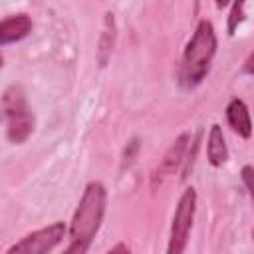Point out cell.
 Wrapping results in <instances>:
<instances>
[{"instance_id":"obj_11","label":"cell","mask_w":254,"mask_h":254,"mask_svg":"<svg viewBox=\"0 0 254 254\" xmlns=\"http://www.w3.org/2000/svg\"><path fill=\"white\" fill-rule=\"evenodd\" d=\"M244 6H246V0H234V4H232V8H230L228 26H226V30H228L230 36L238 30V26H240L242 20H244Z\"/></svg>"},{"instance_id":"obj_3","label":"cell","mask_w":254,"mask_h":254,"mask_svg":"<svg viewBox=\"0 0 254 254\" xmlns=\"http://www.w3.org/2000/svg\"><path fill=\"white\" fill-rule=\"evenodd\" d=\"M2 109L6 119V137L14 145H22L34 133V113L28 107L26 93L20 85L6 87L2 95Z\"/></svg>"},{"instance_id":"obj_17","label":"cell","mask_w":254,"mask_h":254,"mask_svg":"<svg viewBox=\"0 0 254 254\" xmlns=\"http://www.w3.org/2000/svg\"><path fill=\"white\" fill-rule=\"evenodd\" d=\"M228 4H230V0H216V8H220V10L226 8Z\"/></svg>"},{"instance_id":"obj_13","label":"cell","mask_w":254,"mask_h":254,"mask_svg":"<svg viewBox=\"0 0 254 254\" xmlns=\"http://www.w3.org/2000/svg\"><path fill=\"white\" fill-rule=\"evenodd\" d=\"M240 179H242L244 187L248 189L250 198H252V204H254V167L252 165H244L240 169Z\"/></svg>"},{"instance_id":"obj_9","label":"cell","mask_w":254,"mask_h":254,"mask_svg":"<svg viewBox=\"0 0 254 254\" xmlns=\"http://www.w3.org/2000/svg\"><path fill=\"white\" fill-rule=\"evenodd\" d=\"M206 159L212 167H222L228 161V149H226V141L222 135V129L218 123H214L208 131V139H206Z\"/></svg>"},{"instance_id":"obj_6","label":"cell","mask_w":254,"mask_h":254,"mask_svg":"<svg viewBox=\"0 0 254 254\" xmlns=\"http://www.w3.org/2000/svg\"><path fill=\"white\" fill-rule=\"evenodd\" d=\"M189 145H190V133H181L173 143L171 147L167 149V153L163 155L159 167L155 169L153 177H151V187L157 189L161 187L171 175H175V171L183 165L185 161V153L189 151Z\"/></svg>"},{"instance_id":"obj_18","label":"cell","mask_w":254,"mask_h":254,"mask_svg":"<svg viewBox=\"0 0 254 254\" xmlns=\"http://www.w3.org/2000/svg\"><path fill=\"white\" fill-rule=\"evenodd\" d=\"M252 240H254V230H252Z\"/></svg>"},{"instance_id":"obj_2","label":"cell","mask_w":254,"mask_h":254,"mask_svg":"<svg viewBox=\"0 0 254 254\" xmlns=\"http://www.w3.org/2000/svg\"><path fill=\"white\" fill-rule=\"evenodd\" d=\"M216 54V34L208 20H200L185 46L177 81L183 89H194L208 73L212 58Z\"/></svg>"},{"instance_id":"obj_10","label":"cell","mask_w":254,"mask_h":254,"mask_svg":"<svg viewBox=\"0 0 254 254\" xmlns=\"http://www.w3.org/2000/svg\"><path fill=\"white\" fill-rule=\"evenodd\" d=\"M113 42H115V20L113 14L107 12L105 14V22H103V32H101V40H99V65H107V60L111 56L113 50Z\"/></svg>"},{"instance_id":"obj_7","label":"cell","mask_w":254,"mask_h":254,"mask_svg":"<svg viewBox=\"0 0 254 254\" xmlns=\"http://www.w3.org/2000/svg\"><path fill=\"white\" fill-rule=\"evenodd\" d=\"M32 32V18L28 14H14L0 22V46L24 40Z\"/></svg>"},{"instance_id":"obj_5","label":"cell","mask_w":254,"mask_h":254,"mask_svg":"<svg viewBox=\"0 0 254 254\" xmlns=\"http://www.w3.org/2000/svg\"><path fill=\"white\" fill-rule=\"evenodd\" d=\"M64 236H65V224L62 220H56L46 228L26 234L22 240L12 244L6 250V254H46L54 250L64 240Z\"/></svg>"},{"instance_id":"obj_1","label":"cell","mask_w":254,"mask_h":254,"mask_svg":"<svg viewBox=\"0 0 254 254\" xmlns=\"http://www.w3.org/2000/svg\"><path fill=\"white\" fill-rule=\"evenodd\" d=\"M107 190L99 181L87 183L69 222V246L65 254H85L103 222Z\"/></svg>"},{"instance_id":"obj_16","label":"cell","mask_w":254,"mask_h":254,"mask_svg":"<svg viewBox=\"0 0 254 254\" xmlns=\"http://www.w3.org/2000/svg\"><path fill=\"white\" fill-rule=\"evenodd\" d=\"M111 252H129V248H127L125 244H117V246H113V248L109 250V254H111Z\"/></svg>"},{"instance_id":"obj_8","label":"cell","mask_w":254,"mask_h":254,"mask_svg":"<svg viewBox=\"0 0 254 254\" xmlns=\"http://www.w3.org/2000/svg\"><path fill=\"white\" fill-rule=\"evenodd\" d=\"M226 121L230 125V129L242 137V139H250L252 137V119H250V111L246 107V103L238 97L230 99V103L226 105Z\"/></svg>"},{"instance_id":"obj_12","label":"cell","mask_w":254,"mask_h":254,"mask_svg":"<svg viewBox=\"0 0 254 254\" xmlns=\"http://www.w3.org/2000/svg\"><path fill=\"white\" fill-rule=\"evenodd\" d=\"M200 131L196 133V139L192 141V145H189V153H187V157H185V167H183V175H181V179H187L189 177V173H190V169H192V165H194V157H196V151H198V143H200Z\"/></svg>"},{"instance_id":"obj_14","label":"cell","mask_w":254,"mask_h":254,"mask_svg":"<svg viewBox=\"0 0 254 254\" xmlns=\"http://www.w3.org/2000/svg\"><path fill=\"white\" fill-rule=\"evenodd\" d=\"M137 149H139V141L137 139H133L131 143H127V147H125V163L129 165L131 161H133V157H135V153H137Z\"/></svg>"},{"instance_id":"obj_15","label":"cell","mask_w":254,"mask_h":254,"mask_svg":"<svg viewBox=\"0 0 254 254\" xmlns=\"http://www.w3.org/2000/svg\"><path fill=\"white\" fill-rule=\"evenodd\" d=\"M242 71H244V73H248V75H254V50H252V52H250V56L246 58Z\"/></svg>"},{"instance_id":"obj_4","label":"cell","mask_w":254,"mask_h":254,"mask_svg":"<svg viewBox=\"0 0 254 254\" xmlns=\"http://www.w3.org/2000/svg\"><path fill=\"white\" fill-rule=\"evenodd\" d=\"M194 210H196V190L192 187H187L179 198V204L173 214V224H171V238H169V254H181L187 248L189 242V232L192 228L194 220Z\"/></svg>"}]
</instances>
